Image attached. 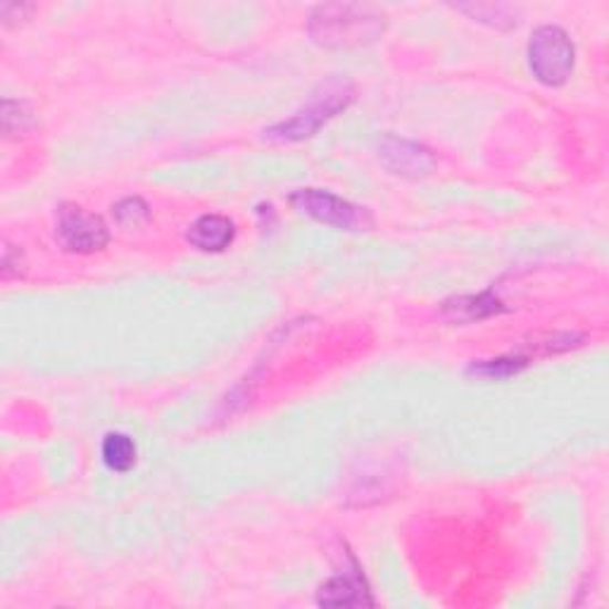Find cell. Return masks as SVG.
<instances>
[{
	"mask_svg": "<svg viewBox=\"0 0 609 609\" xmlns=\"http://www.w3.org/2000/svg\"><path fill=\"white\" fill-rule=\"evenodd\" d=\"M55 237L70 253L91 255L111 241L103 217L84 210L76 202H62L55 214Z\"/></svg>",
	"mask_w": 609,
	"mask_h": 609,
	"instance_id": "cell-5",
	"label": "cell"
},
{
	"mask_svg": "<svg viewBox=\"0 0 609 609\" xmlns=\"http://www.w3.org/2000/svg\"><path fill=\"white\" fill-rule=\"evenodd\" d=\"M443 317L452 324H474L483 322L495 315H503L505 305L500 298H495L493 291L483 293H466V295H452L441 305Z\"/></svg>",
	"mask_w": 609,
	"mask_h": 609,
	"instance_id": "cell-8",
	"label": "cell"
},
{
	"mask_svg": "<svg viewBox=\"0 0 609 609\" xmlns=\"http://www.w3.org/2000/svg\"><path fill=\"white\" fill-rule=\"evenodd\" d=\"M379 162L390 175L402 179H424L435 169V158L427 146L398 136H384L379 140Z\"/></svg>",
	"mask_w": 609,
	"mask_h": 609,
	"instance_id": "cell-6",
	"label": "cell"
},
{
	"mask_svg": "<svg viewBox=\"0 0 609 609\" xmlns=\"http://www.w3.org/2000/svg\"><path fill=\"white\" fill-rule=\"evenodd\" d=\"M586 343L584 334H569V332H555V334H538L531 338L528 348L534 355H557L569 353L574 348H581Z\"/></svg>",
	"mask_w": 609,
	"mask_h": 609,
	"instance_id": "cell-12",
	"label": "cell"
},
{
	"mask_svg": "<svg viewBox=\"0 0 609 609\" xmlns=\"http://www.w3.org/2000/svg\"><path fill=\"white\" fill-rule=\"evenodd\" d=\"M317 602L324 607H371L374 605L363 569L357 567L355 559H350V569H343L340 574L332 576V579L319 588Z\"/></svg>",
	"mask_w": 609,
	"mask_h": 609,
	"instance_id": "cell-7",
	"label": "cell"
},
{
	"mask_svg": "<svg viewBox=\"0 0 609 609\" xmlns=\"http://www.w3.org/2000/svg\"><path fill=\"white\" fill-rule=\"evenodd\" d=\"M113 217L122 227H140L150 220V206L138 196L122 198L113 206Z\"/></svg>",
	"mask_w": 609,
	"mask_h": 609,
	"instance_id": "cell-14",
	"label": "cell"
},
{
	"mask_svg": "<svg viewBox=\"0 0 609 609\" xmlns=\"http://www.w3.org/2000/svg\"><path fill=\"white\" fill-rule=\"evenodd\" d=\"M460 10L470 12L472 18H476L479 22H486L497 29H510L517 24L512 20L514 8H510V6H460Z\"/></svg>",
	"mask_w": 609,
	"mask_h": 609,
	"instance_id": "cell-15",
	"label": "cell"
},
{
	"mask_svg": "<svg viewBox=\"0 0 609 609\" xmlns=\"http://www.w3.org/2000/svg\"><path fill=\"white\" fill-rule=\"evenodd\" d=\"M24 274V255L20 248H14L10 243H6L3 248V279L10 281L14 276Z\"/></svg>",
	"mask_w": 609,
	"mask_h": 609,
	"instance_id": "cell-16",
	"label": "cell"
},
{
	"mask_svg": "<svg viewBox=\"0 0 609 609\" xmlns=\"http://www.w3.org/2000/svg\"><path fill=\"white\" fill-rule=\"evenodd\" d=\"M288 202L309 220L340 231H360L371 224V217L365 208L324 189H301L291 193Z\"/></svg>",
	"mask_w": 609,
	"mask_h": 609,
	"instance_id": "cell-4",
	"label": "cell"
},
{
	"mask_svg": "<svg viewBox=\"0 0 609 609\" xmlns=\"http://www.w3.org/2000/svg\"><path fill=\"white\" fill-rule=\"evenodd\" d=\"M186 239L202 253H224L237 241V224L224 214H202L189 227Z\"/></svg>",
	"mask_w": 609,
	"mask_h": 609,
	"instance_id": "cell-9",
	"label": "cell"
},
{
	"mask_svg": "<svg viewBox=\"0 0 609 609\" xmlns=\"http://www.w3.org/2000/svg\"><path fill=\"white\" fill-rule=\"evenodd\" d=\"M531 360L526 355H505L495 357V360H479L466 367V377L481 379V381H503L510 377H517L522 369H526Z\"/></svg>",
	"mask_w": 609,
	"mask_h": 609,
	"instance_id": "cell-10",
	"label": "cell"
},
{
	"mask_svg": "<svg viewBox=\"0 0 609 609\" xmlns=\"http://www.w3.org/2000/svg\"><path fill=\"white\" fill-rule=\"evenodd\" d=\"M386 29V14L369 6L329 3L315 8L309 18V34L319 45L348 49L377 41Z\"/></svg>",
	"mask_w": 609,
	"mask_h": 609,
	"instance_id": "cell-1",
	"label": "cell"
},
{
	"mask_svg": "<svg viewBox=\"0 0 609 609\" xmlns=\"http://www.w3.org/2000/svg\"><path fill=\"white\" fill-rule=\"evenodd\" d=\"M353 98H355V88L350 82L329 80L319 86L317 93H312V98L303 111H298L284 122L274 124L270 129H264V138L274 140V144H295V140L315 136L326 122L346 111V107L353 103Z\"/></svg>",
	"mask_w": 609,
	"mask_h": 609,
	"instance_id": "cell-2",
	"label": "cell"
},
{
	"mask_svg": "<svg viewBox=\"0 0 609 609\" xmlns=\"http://www.w3.org/2000/svg\"><path fill=\"white\" fill-rule=\"evenodd\" d=\"M3 132L6 136H20L27 134L31 127H34V113H31V107L22 101H12L6 98L3 101Z\"/></svg>",
	"mask_w": 609,
	"mask_h": 609,
	"instance_id": "cell-13",
	"label": "cell"
},
{
	"mask_svg": "<svg viewBox=\"0 0 609 609\" xmlns=\"http://www.w3.org/2000/svg\"><path fill=\"white\" fill-rule=\"evenodd\" d=\"M101 455H103V462L107 464V470L124 474L136 464V443L132 435L113 431L103 439Z\"/></svg>",
	"mask_w": 609,
	"mask_h": 609,
	"instance_id": "cell-11",
	"label": "cell"
},
{
	"mask_svg": "<svg viewBox=\"0 0 609 609\" xmlns=\"http://www.w3.org/2000/svg\"><path fill=\"white\" fill-rule=\"evenodd\" d=\"M576 49L557 24L538 27L528 41V67L545 86H565L574 72Z\"/></svg>",
	"mask_w": 609,
	"mask_h": 609,
	"instance_id": "cell-3",
	"label": "cell"
}]
</instances>
